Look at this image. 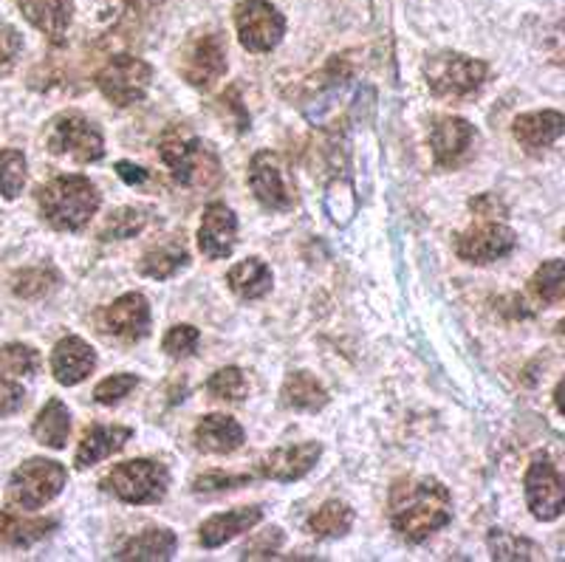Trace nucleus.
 I'll list each match as a JSON object with an SVG mask.
<instances>
[{"instance_id": "nucleus-1", "label": "nucleus", "mask_w": 565, "mask_h": 562, "mask_svg": "<svg viewBox=\"0 0 565 562\" xmlns=\"http://www.w3.org/2000/svg\"><path fill=\"white\" fill-rule=\"evenodd\" d=\"M387 520L405 543L418 545L452 520L450 489L427 475H407L393 480L387 498Z\"/></svg>"}, {"instance_id": "nucleus-2", "label": "nucleus", "mask_w": 565, "mask_h": 562, "mask_svg": "<svg viewBox=\"0 0 565 562\" xmlns=\"http://www.w3.org/2000/svg\"><path fill=\"white\" fill-rule=\"evenodd\" d=\"M40 215L52 230L57 232H79L90 224L103 206V192L88 176L65 173L52 179L49 184L38 187L34 192Z\"/></svg>"}, {"instance_id": "nucleus-3", "label": "nucleus", "mask_w": 565, "mask_h": 562, "mask_svg": "<svg viewBox=\"0 0 565 562\" xmlns=\"http://www.w3.org/2000/svg\"><path fill=\"white\" fill-rule=\"evenodd\" d=\"M159 159L173 173V179L190 190H212L221 184V176H224L218 153L186 125H170L161 134Z\"/></svg>"}, {"instance_id": "nucleus-4", "label": "nucleus", "mask_w": 565, "mask_h": 562, "mask_svg": "<svg viewBox=\"0 0 565 562\" xmlns=\"http://www.w3.org/2000/svg\"><path fill=\"white\" fill-rule=\"evenodd\" d=\"M103 492L130 506H153L164 500L170 489V469L153 458H134L116 464L103 478Z\"/></svg>"}, {"instance_id": "nucleus-5", "label": "nucleus", "mask_w": 565, "mask_h": 562, "mask_svg": "<svg viewBox=\"0 0 565 562\" xmlns=\"http://www.w3.org/2000/svg\"><path fill=\"white\" fill-rule=\"evenodd\" d=\"M424 83L438 99H467L487 85L489 65L458 52H438L424 60Z\"/></svg>"}, {"instance_id": "nucleus-6", "label": "nucleus", "mask_w": 565, "mask_h": 562, "mask_svg": "<svg viewBox=\"0 0 565 562\" xmlns=\"http://www.w3.org/2000/svg\"><path fill=\"white\" fill-rule=\"evenodd\" d=\"M68 484V469L52 458H29L12 473L7 486L9 506L20 511H38L52 503Z\"/></svg>"}, {"instance_id": "nucleus-7", "label": "nucleus", "mask_w": 565, "mask_h": 562, "mask_svg": "<svg viewBox=\"0 0 565 562\" xmlns=\"http://www.w3.org/2000/svg\"><path fill=\"white\" fill-rule=\"evenodd\" d=\"M45 148L54 156H71L77 165H94L105 156V136L85 114L63 110L45 125Z\"/></svg>"}, {"instance_id": "nucleus-8", "label": "nucleus", "mask_w": 565, "mask_h": 562, "mask_svg": "<svg viewBox=\"0 0 565 562\" xmlns=\"http://www.w3.org/2000/svg\"><path fill=\"white\" fill-rule=\"evenodd\" d=\"M99 94L116 108L139 105L153 85V65L134 54H114L103 68L94 74Z\"/></svg>"}, {"instance_id": "nucleus-9", "label": "nucleus", "mask_w": 565, "mask_h": 562, "mask_svg": "<svg viewBox=\"0 0 565 562\" xmlns=\"http://www.w3.org/2000/svg\"><path fill=\"white\" fill-rule=\"evenodd\" d=\"M456 255L472 266H487V263L503 261L518 250V235L512 226H507L501 218H478L469 230L452 235Z\"/></svg>"}, {"instance_id": "nucleus-10", "label": "nucleus", "mask_w": 565, "mask_h": 562, "mask_svg": "<svg viewBox=\"0 0 565 562\" xmlns=\"http://www.w3.org/2000/svg\"><path fill=\"white\" fill-rule=\"evenodd\" d=\"M246 181L257 204L269 212H291L297 206V187L282 159L271 150H257L249 161Z\"/></svg>"}, {"instance_id": "nucleus-11", "label": "nucleus", "mask_w": 565, "mask_h": 562, "mask_svg": "<svg viewBox=\"0 0 565 562\" xmlns=\"http://www.w3.org/2000/svg\"><path fill=\"white\" fill-rule=\"evenodd\" d=\"M230 49L221 32L195 34L179 54V71L186 85L199 91H210L212 85L224 79L230 68Z\"/></svg>"}, {"instance_id": "nucleus-12", "label": "nucleus", "mask_w": 565, "mask_h": 562, "mask_svg": "<svg viewBox=\"0 0 565 562\" xmlns=\"http://www.w3.org/2000/svg\"><path fill=\"white\" fill-rule=\"evenodd\" d=\"M235 32L252 54H269L286 38V18L269 0H241L235 7Z\"/></svg>"}, {"instance_id": "nucleus-13", "label": "nucleus", "mask_w": 565, "mask_h": 562, "mask_svg": "<svg viewBox=\"0 0 565 562\" xmlns=\"http://www.w3.org/2000/svg\"><path fill=\"white\" fill-rule=\"evenodd\" d=\"M523 489H526V506L534 520L552 523L563 515L565 480L559 469L554 467V460L548 458V453L532 455V464H529L526 478H523Z\"/></svg>"}, {"instance_id": "nucleus-14", "label": "nucleus", "mask_w": 565, "mask_h": 562, "mask_svg": "<svg viewBox=\"0 0 565 562\" xmlns=\"http://www.w3.org/2000/svg\"><path fill=\"white\" fill-rule=\"evenodd\" d=\"M430 150L438 170H458L476 153L478 130L463 116H436L430 121Z\"/></svg>"}, {"instance_id": "nucleus-15", "label": "nucleus", "mask_w": 565, "mask_h": 562, "mask_svg": "<svg viewBox=\"0 0 565 562\" xmlns=\"http://www.w3.org/2000/svg\"><path fill=\"white\" fill-rule=\"evenodd\" d=\"M99 328L108 337L122 339V342H141L153 328V311H150L148 297L141 291H128V295L116 297L99 314Z\"/></svg>"}, {"instance_id": "nucleus-16", "label": "nucleus", "mask_w": 565, "mask_h": 562, "mask_svg": "<svg viewBox=\"0 0 565 562\" xmlns=\"http://www.w3.org/2000/svg\"><path fill=\"white\" fill-rule=\"evenodd\" d=\"M320 455V442L286 444V447L271 449V453L257 460V475L266 480H277V484H295V480L306 478L317 467Z\"/></svg>"}, {"instance_id": "nucleus-17", "label": "nucleus", "mask_w": 565, "mask_h": 562, "mask_svg": "<svg viewBox=\"0 0 565 562\" xmlns=\"http://www.w3.org/2000/svg\"><path fill=\"white\" fill-rule=\"evenodd\" d=\"M238 246V215L224 204L212 201L204 206L199 224V250L206 261H226Z\"/></svg>"}, {"instance_id": "nucleus-18", "label": "nucleus", "mask_w": 565, "mask_h": 562, "mask_svg": "<svg viewBox=\"0 0 565 562\" xmlns=\"http://www.w3.org/2000/svg\"><path fill=\"white\" fill-rule=\"evenodd\" d=\"M97 368V351L83 337H63L52 351V373L63 388L83 384Z\"/></svg>"}, {"instance_id": "nucleus-19", "label": "nucleus", "mask_w": 565, "mask_h": 562, "mask_svg": "<svg viewBox=\"0 0 565 562\" xmlns=\"http://www.w3.org/2000/svg\"><path fill=\"white\" fill-rule=\"evenodd\" d=\"M130 438H134V430L122 424H88L74 453V467L88 469L110 455L122 453Z\"/></svg>"}, {"instance_id": "nucleus-20", "label": "nucleus", "mask_w": 565, "mask_h": 562, "mask_svg": "<svg viewBox=\"0 0 565 562\" xmlns=\"http://www.w3.org/2000/svg\"><path fill=\"white\" fill-rule=\"evenodd\" d=\"M565 134V116L559 110H532L512 121V136L526 153H540L557 145Z\"/></svg>"}, {"instance_id": "nucleus-21", "label": "nucleus", "mask_w": 565, "mask_h": 562, "mask_svg": "<svg viewBox=\"0 0 565 562\" xmlns=\"http://www.w3.org/2000/svg\"><path fill=\"white\" fill-rule=\"evenodd\" d=\"M246 442V433L238 418L226 413L204 415L193 430V444L199 453L206 455H232L238 453Z\"/></svg>"}, {"instance_id": "nucleus-22", "label": "nucleus", "mask_w": 565, "mask_h": 562, "mask_svg": "<svg viewBox=\"0 0 565 562\" xmlns=\"http://www.w3.org/2000/svg\"><path fill=\"white\" fill-rule=\"evenodd\" d=\"M20 14L52 45H63L74 20V0H18Z\"/></svg>"}, {"instance_id": "nucleus-23", "label": "nucleus", "mask_w": 565, "mask_h": 562, "mask_svg": "<svg viewBox=\"0 0 565 562\" xmlns=\"http://www.w3.org/2000/svg\"><path fill=\"white\" fill-rule=\"evenodd\" d=\"M260 520H264V509L260 506H241V509L221 511V515H212L210 520L201 523L199 543L210 551L221 549V545H226L235 537L255 529Z\"/></svg>"}, {"instance_id": "nucleus-24", "label": "nucleus", "mask_w": 565, "mask_h": 562, "mask_svg": "<svg viewBox=\"0 0 565 562\" xmlns=\"http://www.w3.org/2000/svg\"><path fill=\"white\" fill-rule=\"evenodd\" d=\"M175 551H179V537L175 531L164 529V526H156V529H145L136 537L125 540L119 549H116V560H173Z\"/></svg>"}, {"instance_id": "nucleus-25", "label": "nucleus", "mask_w": 565, "mask_h": 562, "mask_svg": "<svg viewBox=\"0 0 565 562\" xmlns=\"http://www.w3.org/2000/svg\"><path fill=\"white\" fill-rule=\"evenodd\" d=\"M57 529L54 518H20L12 511H0V551L32 549Z\"/></svg>"}, {"instance_id": "nucleus-26", "label": "nucleus", "mask_w": 565, "mask_h": 562, "mask_svg": "<svg viewBox=\"0 0 565 562\" xmlns=\"http://www.w3.org/2000/svg\"><path fill=\"white\" fill-rule=\"evenodd\" d=\"M280 402L282 407L297 410V413H320L322 407H328L331 396H328L326 384L315 373L295 371L282 382Z\"/></svg>"}, {"instance_id": "nucleus-27", "label": "nucleus", "mask_w": 565, "mask_h": 562, "mask_svg": "<svg viewBox=\"0 0 565 562\" xmlns=\"http://www.w3.org/2000/svg\"><path fill=\"white\" fill-rule=\"evenodd\" d=\"M226 286L241 300H260L275 286V275H271V266L266 261H260V257H246V261L235 263L226 272Z\"/></svg>"}, {"instance_id": "nucleus-28", "label": "nucleus", "mask_w": 565, "mask_h": 562, "mask_svg": "<svg viewBox=\"0 0 565 562\" xmlns=\"http://www.w3.org/2000/svg\"><path fill=\"white\" fill-rule=\"evenodd\" d=\"M190 266V252H186L184 241L179 237H168V241L150 246L139 261V275L150 277V280H170Z\"/></svg>"}, {"instance_id": "nucleus-29", "label": "nucleus", "mask_w": 565, "mask_h": 562, "mask_svg": "<svg viewBox=\"0 0 565 562\" xmlns=\"http://www.w3.org/2000/svg\"><path fill=\"white\" fill-rule=\"evenodd\" d=\"M34 442L49 449H65L71 435V410L60 399H49L32 424Z\"/></svg>"}, {"instance_id": "nucleus-30", "label": "nucleus", "mask_w": 565, "mask_h": 562, "mask_svg": "<svg viewBox=\"0 0 565 562\" xmlns=\"http://www.w3.org/2000/svg\"><path fill=\"white\" fill-rule=\"evenodd\" d=\"M353 520H356V515H353L351 506L342 503V500H326V503L311 515L306 529H309V534H315L317 540H340V537H345L348 531L353 529Z\"/></svg>"}, {"instance_id": "nucleus-31", "label": "nucleus", "mask_w": 565, "mask_h": 562, "mask_svg": "<svg viewBox=\"0 0 565 562\" xmlns=\"http://www.w3.org/2000/svg\"><path fill=\"white\" fill-rule=\"evenodd\" d=\"M529 291L537 297L543 306H559L565 297V261L552 257L543 266L534 272V277L529 280Z\"/></svg>"}, {"instance_id": "nucleus-32", "label": "nucleus", "mask_w": 565, "mask_h": 562, "mask_svg": "<svg viewBox=\"0 0 565 562\" xmlns=\"http://www.w3.org/2000/svg\"><path fill=\"white\" fill-rule=\"evenodd\" d=\"M487 545H489V554L492 560H543V549L526 537H518L512 531H503V529H492L487 537Z\"/></svg>"}, {"instance_id": "nucleus-33", "label": "nucleus", "mask_w": 565, "mask_h": 562, "mask_svg": "<svg viewBox=\"0 0 565 562\" xmlns=\"http://www.w3.org/2000/svg\"><path fill=\"white\" fill-rule=\"evenodd\" d=\"M148 210H141V206H119V210H114L105 218L99 237H103V241H128V237L141 235L145 226H148Z\"/></svg>"}, {"instance_id": "nucleus-34", "label": "nucleus", "mask_w": 565, "mask_h": 562, "mask_svg": "<svg viewBox=\"0 0 565 562\" xmlns=\"http://www.w3.org/2000/svg\"><path fill=\"white\" fill-rule=\"evenodd\" d=\"M29 179V161L26 153L18 148L0 150V195L14 201L23 192Z\"/></svg>"}, {"instance_id": "nucleus-35", "label": "nucleus", "mask_w": 565, "mask_h": 562, "mask_svg": "<svg viewBox=\"0 0 565 562\" xmlns=\"http://www.w3.org/2000/svg\"><path fill=\"white\" fill-rule=\"evenodd\" d=\"M206 393L218 402H244L249 384H246L244 371L230 364V368H221L206 379Z\"/></svg>"}, {"instance_id": "nucleus-36", "label": "nucleus", "mask_w": 565, "mask_h": 562, "mask_svg": "<svg viewBox=\"0 0 565 562\" xmlns=\"http://www.w3.org/2000/svg\"><path fill=\"white\" fill-rule=\"evenodd\" d=\"M60 277L54 275L52 268H23V272H18L12 280V291L18 297H23V300H38V297H45L52 295L54 288H57Z\"/></svg>"}, {"instance_id": "nucleus-37", "label": "nucleus", "mask_w": 565, "mask_h": 562, "mask_svg": "<svg viewBox=\"0 0 565 562\" xmlns=\"http://www.w3.org/2000/svg\"><path fill=\"white\" fill-rule=\"evenodd\" d=\"M40 351L32 346H23V342H9V346L0 348V368L9 373V377H34L40 371Z\"/></svg>"}, {"instance_id": "nucleus-38", "label": "nucleus", "mask_w": 565, "mask_h": 562, "mask_svg": "<svg viewBox=\"0 0 565 562\" xmlns=\"http://www.w3.org/2000/svg\"><path fill=\"white\" fill-rule=\"evenodd\" d=\"M326 212L331 215L337 226L351 224V218L356 215V192L353 184L345 179H334L326 190Z\"/></svg>"}, {"instance_id": "nucleus-39", "label": "nucleus", "mask_w": 565, "mask_h": 562, "mask_svg": "<svg viewBox=\"0 0 565 562\" xmlns=\"http://www.w3.org/2000/svg\"><path fill=\"white\" fill-rule=\"evenodd\" d=\"M139 384L141 379L136 377V373H114V377L103 379V382L94 388V402L103 404V407H114V404L122 402L125 396H130Z\"/></svg>"}, {"instance_id": "nucleus-40", "label": "nucleus", "mask_w": 565, "mask_h": 562, "mask_svg": "<svg viewBox=\"0 0 565 562\" xmlns=\"http://www.w3.org/2000/svg\"><path fill=\"white\" fill-rule=\"evenodd\" d=\"M201 346V331L195 326H173L164 339H161V351L170 359H190Z\"/></svg>"}, {"instance_id": "nucleus-41", "label": "nucleus", "mask_w": 565, "mask_h": 562, "mask_svg": "<svg viewBox=\"0 0 565 562\" xmlns=\"http://www.w3.org/2000/svg\"><path fill=\"white\" fill-rule=\"evenodd\" d=\"M252 475L249 473H221V469H210V473H201L193 480L195 495H215V492H230V489H241V486H249Z\"/></svg>"}, {"instance_id": "nucleus-42", "label": "nucleus", "mask_w": 565, "mask_h": 562, "mask_svg": "<svg viewBox=\"0 0 565 562\" xmlns=\"http://www.w3.org/2000/svg\"><path fill=\"white\" fill-rule=\"evenodd\" d=\"M282 540L286 537H282V529H277V526H271L266 531H257L249 540V545L241 551V560H269V556H275L282 549Z\"/></svg>"}, {"instance_id": "nucleus-43", "label": "nucleus", "mask_w": 565, "mask_h": 562, "mask_svg": "<svg viewBox=\"0 0 565 562\" xmlns=\"http://www.w3.org/2000/svg\"><path fill=\"white\" fill-rule=\"evenodd\" d=\"M20 54H23V34L9 23H0V77H7L18 65Z\"/></svg>"}, {"instance_id": "nucleus-44", "label": "nucleus", "mask_w": 565, "mask_h": 562, "mask_svg": "<svg viewBox=\"0 0 565 562\" xmlns=\"http://www.w3.org/2000/svg\"><path fill=\"white\" fill-rule=\"evenodd\" d=\"M23 407H26V390L20 388L14 379L0 377V418L20 413Z\"/></svg>"}, {"instance_id": "nucleus-45", "label": "nucleus", "mask_w": 565, "mask_h": 562, "mask_svg": "<svg viewBox=\"0 0 565 562\" xmlns=\"http://www.w3.org/2000/svg\"><path fill=\"white\" fill-rule=\"evenodd\" d=\"M469 210L476 212L478 218H501V221L507 218V206L494 192H481L476 199H469Z\"/></svg>"}, {"instance_id": "nucleus-46", "label": "nucleus", "mask_w": 565, "mask_h": 562, "mask_svg": "<svg viewBox=\"0 0 565 562\" xmlns=\"http://www.w3.org/2000/svg\"><path fill=\"white\" fill-rule=\"evenodd\" d=\"M114 170L128 187H141L150 179V170H145L141 165H134V161H116Z\"/></svg>"}]
</instances>
